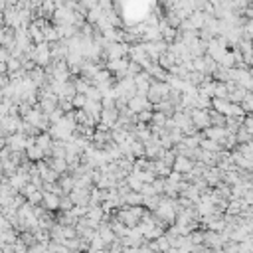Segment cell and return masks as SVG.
<instances>
[{"label": "cell", "instance_id": "4fadbf2b", "mask_svg": "<svg viewBox=\"0 0 253 253\" xmlns=\"http://www.w3.org/2000/svg\"><path fill=\"white\" fill-rule=\"evenodd\" d=\"M245 95H247V89H245V87H241V85H235V89H234V91H230L228 99H230L232 103H241V101L245 99Z\"/></svg>", "mask_w": 253, "mask_h": 253}, {"label": "cell", "instance_id": "8992f818", "mask_svg": "<svg viewBox=\"0 0 253 253\" xmlns=\"http://www.w3.org/2000/svg\"><path fill=\"white\" fill-rule=\"evenodd\" d=\"M129 109L137 115V113H141V111H145V109H152V103L146 99V95H141V93H137L133 99H129Z\"/></svg>", "mask_w": 253, "mask_h": 253}, {"label": "cell", "instance_id": "9a60e30c", "mask_svg": "<svg viewBox=\"0 0 253 253\" xmlns=\"http://www.w3.org/2000/svg\"><path fill=\"white\" fill-rule=\"evenodd\" d=\"M235 137H237V143H249L253 137H251V133L245 129V125H241L239 129L235 131Z\"/></svg>", "mask_w": 253, "mask_h": 253}, {"label": "cell", "instance_id": "5b68a950", "mask_svg": "<svg viewBox=\"0 0 253 253\" xmlns=\"http://www.w3.org/2000/svg\"><path fill=\"white\" fill-rule=\"evenodd\" d=\"M81 109L87 113L89 119H93V123H95V121L99 123V119H101V111H103V103H101V101H95V99H87L85 105H83Z\"/></svg>", "mask_w": 253, "mask_h": 253}, {"label": "cell", "instance_id": "ac0fdd59", "mask_svg": "<svg viewBox=\"0 0 253 253\" xmlns=\"http://www.w3.org/2000/svg\"><path fill=\"white\" fill-rule=\"evenodd\" d=\"M72 206H73V202H72L70 194H68L66 198H59V208H61L63 212H68V210H72Z\"/></svg>", "mask_w": 253, "mask_h": 253}, {"label": "cell", "instance_id": "2e32d148", "mask_svg": "<svg viewBox=\"0 0 253 253\" xmlns=\"http://www.w3.org/2000/svg\"><path fill=\"white\" fill-rule=\"evenodd\" d=\"M241 107H243V111H245V115H253V95L247 91V95H245V99L239 103Z\"/></svg>", "mask_w": 253, "mask_h": 253}, {"label": "cell", "instance_id": "7c38bea8", "mask_svg": "<svg viewBox=\"0 0 253 253\" xmlns=\"http://www.w3.org/2000/svg\"><path fill=\"white\" fill-rule=\"evenodd\" d=\"M26 152H28V158L30 161H42V158H46V152L34 143V145H30L26 146Z\"/></svg>", "mask_w": 253, "mask_h": 253}, {"label": "cell", "instance_id": "d6986e66", "mask_svg": "<svg viewBox=\"0 0 253 253\" xmlns=\"http://www.w3.org/2000/svg\"><path fill=\"white\" fill-rule=\"evenodd\" d=\"M243 30H245V38H249V40L253 42V18H249V20L245 22Z\"/></svg>", "mask_w": 253, "mask_h": 253}, {"label": "cell", "instance_id": "52a82bcc", "mask_svg": "<svg viewBox=\"0 0 253 253\" xmlns=\"http://www.w3.org/2000/svg\"><path fill=\"white\" fill-rule=\"evenodd\" d=\"M117 121H119V109H117V107H103L99 123L105 125L107 129H113Z\"/></svg>", "mask_w": 253, "mask_h": 253}, {"label": "cell", "instance_id": "277c9868", "mask_svg": "<svg viewBox=\"0 0 253 253\" xmlns=\"http://www.w3.org/2000/svg\"><path fill=\"white\" fill-rule=\"evenodd\" d=\"M143 46H145V50H146V54H148V57H150L152 61H158V57H161V55L168 50V42H164V40L143 42Z\"/></svg>", "mask_w": 253, "mask_h": 253}, {"label": "cell", "instance_id": "ba28073f", "mask_svg": "<svg viewBox=\"0 0 253 253\" xmlns=\"http://www.w3.org/2000/svg\"><path fill=\"white\" fill-rule=\"evenodd\" d=\"M126 66H129V61H126L125 57H115V59H109L107 70L111 73H115L117 77H125L126 75Z\"/></svg>", "mask_w": 253, "mask_h": 253}, {"label": "cell", "instance_id": "ffe728a7", "mask_svg": "<svg viewBox=\"0 0 253 253\" xmlns=\"http://www.w3.org/2000/svg\"><path fill=\"white\" fill-rule=\"evenodd\" d=\"M4 40V34H2V30H0V42H2Z\"/></svg>", "mask_w": 253, "mask_h": 253}, {"label": "cell", "instance_id": "7a4b0ae2", "mask_svg": "<svg viewBox=\"0 0 253 253\" xmlns=\"http://www.w3.org/2000/svg\"><path fill=\"white\" fill-rule=\"evenodd\" d=\"M30 57H32V61H34V63H38V66H48V61L52 59V50H50L48 44L40 42L34 50L30 52Z\"/></svg>", "mask_w": 253, "mask_h": 253}, {"label": "cell", "instance_id": "3957f363", "mask_svg": "<svg viewBox=\"0 0 253 253\" xmlns=\"http://www.w3.org/2000/svg\"><path fill=\"white\" fill-rule=\"evenodd\" d=\"M190 119H192L196 129H202V131L206 129V126L212 125V121H210V109H198V107L190 109Z\"/></svg>", "mask_w": 253, "mask_h": 253}, {"label": "cell", "instance_id": "5bb4252c", "mask_svg": "<svg viewBox=\"0 0 253 253\" xmlns=\"http://www.w3.org/2000/svg\"><path fill=\"white\" fill-rule=\"evenodd\" d=\"M36 145L46 152V154H50V150H52V145H54V141H52V135H40L38 139H36Z\"/></svg>", "mask_w": 253, "mask_h": 253}, {"label": "cell", "instance_id": "9c48e42d", "mask_svg": "<svg viewBox=\"0 0 253 253\" xmlns=\"http://www.w3.org/2000/svg\"><path fill=\"white\" fill-rule=\"evenodd\" d=\"M172 168L174 170H178V172H190L194 168V161L190 156H184V154H176V158H174V164H172Z\"/></svg>", "mask_w": 253, "mask_h": 253}, {"label": "cell", "instance_id": "8fae6325", "mask_svg": "<svg viewBox=\"0 0 253 253\" xmlns=\"http://www.w3.org/2000/svg\"><path fill=\"white\" fill-rule=\"evenodd\" d=\"M42 204H44V208L48 210V212H52V210H57L59 208V194H55V192H44V198H42Z\"/></svg>", "mask_w": 253, "mask_h": 253}, {"label": "cell", "instance_id": "30bf717a", "mask_svg": "<svg viewBox=\"0 0 253 253\" xmlns=\"http://www.w3.org/2000/svg\"><path fill=\"white\" fill-rule=\"evenodd\" d=\"M226 126H221V125H210V126H206V129H204V137L206 139H214V141H221V139H224L226 137Z\"/></svg>", "mask_w": 253, "mask_h": 253}, {"label": "cell", "instance_id": "6da1fadb", "mask_svg": "<svg viewBox=\"0 0 253 253\" xmlns=\"http://www.w3.org/2000/svg\"><path fill=\"white\" fill-rule=\"evenodd\" d=\"M170 85L166 83V81H150V87H148V91H146V99L152 103V105H156L158 101H163V99H168V93H170Z\"/></svg>", "mask_w": 253, "mask_h": 253}, {"label": "cell", "instance_id": "e0dca14e", "mask_svg": "<svg viewBox=\"0 0 253 253\" xmlns=\"http://www.w3.org/2000/svg\"><path fill=\"white\" fill-rule=\"evenodd\" d=\"M85 101H87V97L83 93H75L73 97H72V103H73V107H77V109H81L83 105H85Z\"/></svg>", "mask_w": 253, "mask_h": 253}]
</instances>
